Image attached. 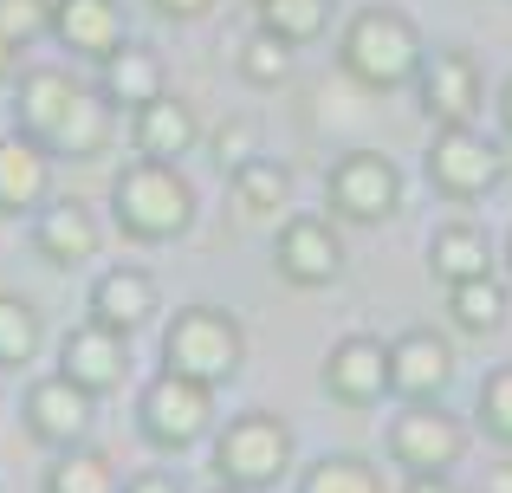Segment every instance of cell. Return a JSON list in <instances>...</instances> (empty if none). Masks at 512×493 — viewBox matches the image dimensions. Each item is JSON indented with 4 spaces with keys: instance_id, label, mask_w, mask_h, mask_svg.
I'll use <instances>...</instances> for the list:
<instances>
[{
    "instance_id": "obj_8",
    "label": "cell",
    "mask_w": 512,
    "mask_h": 493,
    "mask_svg": "<svg viewBox=\"0 0 512 493\" xmlns=\"http://www.w3.org/2000/svg\"><path fill=\"white\" fill-rule=\"evenodd\" d=\"M325 208L344 228H383L402 208V169L383 150H344L325 169Z\"/></svg>"
},
{
    "instance_id": "obj_32",
    "label": "cell",
    "mask_w": 512,
    "mask_h": 493,
    "mask_svg": "<svg viewBox=\"0 0 512 493\" xmlns=\"http://www.w3.org/2000/svg\"><path fill=\"white\" fill-rule=\"evenodd\" d=\"M46 33H52V0H0V39H13L26 52Z\"/></svg>"
},
{
    "instance_id": "obj_13",
    "label": "cell",
    "mask_w": 512,
    "mask_h": 493,
    "mask_svg": "<svg viewBox=\"0 0 512 493\" xmlns=\"http://www.w3.org/2000/svg\"><path fill=\"white\" fill-rule=\"evenodd\" d=\"M52 370H65L78 390H91L104 403V396H117L130 383V338L111 331V325H98V318H78L72 331H59V357H52Z\"/></svg>"
},
{
    "instance_id": "obj_17",
    "label": "cell",
    "mask_w": 512,
    "mask_h": 493,
    "mask_svg": "<svg viewBox=\"0 0 512 493\" xmlns=\"http://www.w3.org/2000/svg\"><path fill=\"white\" fill-rule=\"evenodd\" d=\"M156 312H163V286H156L150 266H98V279H91V292H85V318L137 338Z\"/></svg>"
},
{
    "instance_id": "obj_39",
    "label": "cell",
    "mask_w": 512,
    "mask_h": 493,
    "mask_svg": "<svg viewBox=\"0 0 512 493\" xmlns=\"http://www.w3.org/2000/svg\"><path fill=\"white\" fill-rule=\"evenodd\" d=\"M506 273H512V234H506Z\"/></svg>"
},
{
    "instance_id": "obj_23",
    "label": "cell",
    "mask_w": 512,
    "mask_h": 493,
    "mask_svg": "<svg viewBox=\"0 0 512 493\" xmlns=\"http://www.w3.org/2000/svg\"><path fill=\"white\" fill-rule=\"evenodd\" d=\"M428 273H435L441 286L493 273V241L480 234V221H441V228L428 234Z\"/></svg>"
},
{
    "instance_id": "obj_3",
    "label": "cell",
    "mask_w": 512,
    "mask_h": 493,
    "mask_svg": "<svg viewBox=\"0 0 512 493\" xmlns=\"http://www.w3.org/2000/svg\"><path fill=\"white\" fill-rule=\"evenodd\" d=\"M422 59H428L422 26L402 7H357L338 33V65L363 91H409Z\"/></svg>"
},
{
    "instance_id": "obj_14",
    "label": "cell",
    "mask_w": 512,
    "mask_h": 493,
    "mask_svg": "<svg viewBox=\"0 0 512 493\" xmlns=\"http://www.w3.org/2000/svg\"><path fill=\"white\" fill-rule=\"evenodd\" d=\"M454 344L428 325H409L389 338V390L396 403H441L454 390Z\"/></svg>"
},
{
    "instance_id": "obj_25",
    "label": "cell",
    "mask_w": 512,
    "mask_h": 493,
    "mask_svg": "<svg viewBox=\"0 0 512 493\" xmlns=\"http://www.w3.org/2000/svg\"><path fill=\"white\" fill-rule=\"evenodd\" d=\"M448 318H454V331H467V338H493V331L506 325V286L493 273L454 279L448 286Z\"/></svg>"
},
{
    "instance_id": "obj_28",
    "label": "cell",
    "mask_w": 512,
    "mask_h": 493,
    "mask_svg": "<svg viewBox=\"0 0 512 493\" xmlns=\"http://www.w3.org/2000/svg\"><path fill=\"white\" fill-rule=\"evenodd\" d=\"M292 493H383V474L363 455H318V461H305Z\"/></svg>"
},
{
    "instance_id": "obj_11",
    "label": "cell",
    "mask_w": 512,
    "mask_h": 493,
    "mask_svg": "<svg viewBox=\"0 0 512 493\" xmlns=\"http://www.w3.org/2000/svg\"><path fill=\"white\" fill-rule=\"evenodd\" d=\"M383 442L402 474H454L467 455V422L441 403H402Z\"/></svg>"
},
{
    "instance_id": "obj_24",
    "label": "cell",
    "mask_w": 512,
    "mask_h": 493,
    "mask_svg": "<svg viewBox=\"0 0 512 493\" xmlns=\"http://www.w3.org/2000/svg\"><path fill=\"white\" fill-rule=\"evenodd\" d=\"M117 487H124V481H117L111 455L91 448V442L59 448V455L46 461V474H39V493H117Z\"/></svg>"
},
{
    "instance_id": "obj_34",
    "label": "cell",
    "mask_w": 512,
    "mask_h": 493,
    "mask_svg": "<svg viewBox=\"0 0 512 493\" xmlns=\"http://www.w3.org/2000/svg\"><path fill=\"white\" fill-rule=\"evenodd\" d=\"M117 493H188V487H182V474H169V468H143V474H130Z\"/></svg>"
},
{
    "instance_id": "obj_18",
    "label": "cell",
    "mask_w": 512,
    "mask_h": 493,
    "mask_svg": "<svg viewBox=\"0 0 512 493\" xmlns=\"http://www.w3.org/2000/svg\"><path fill=\"white\" fill-rule=\"evenodd\" d=\"M52 169H59V156L46 143L0 130V221H33L52 202Z\"/></svg>"
},
{
    "instance_id": "obj_40",
    "label": "cell",
    "mask_w": 512,
    "mask_h": 493,
    "mask_svg": "<svg viewBox=\"0 0 512 493\" xmlns=\"http://www.w3.org/2000/svg\"><path fill=\"white\" fill-rule=\"evenodd\" d=\"M221 493H240V487H221Z\"/></svg>"
},
{
    "instance_id": "obj_38",
    "label": "cell",
    "mask_w": 512,
    "mask_h": 493,
    "mask_svg": "<svg viewBox=\"0 0 512 493\" xmlns=\"http://www.w3.org/2000/svg\"><path fill=\"white\" fill-rule=\"evenodd\" d=\"M487 493H512V461H506V468H493V481H487Z\"/></svg>"
},
{
    "instance_id": "obj_6",
    "label": "cell",
    "mask_w": 512,
    "mask_h": 493,
    "mask_svg": "<svg viewBox=\"0 0 512 493\" xmlns=\"http://www.w3.org/2000/svg\"><path fill=\"white\" fill-rule=\"evenodd\" d=\"M137 435L156 455H188L214 435V383H195L182 370H156L137 390Z\"/></svg>"
},
{
    "instance_id": "obj_4",
    "label": "cell",
    "mask_w": 512,
    "mask_h": 493,
    "mask_svg": "<svg viewBox=\"0 0 512 493\" xmlns=\"http://www.w3.org/2000/svg\"><path fill=\"white\" fill-rule=\"evenodd\" d=\"M299 461V442H292V422L273 416V409H240L214 429V448H208V468L221 487H240V493H266L279 487Z\"/></svg>"
},
{
    "instance_id": "obj_29",
    "label": "cell",
    "mask_w": 512,
    "mask_h": 493,
    "mask_svg": "<svg viewBox=\"0 0 512 493\" xmlns=\"http://www.w3.org/2000/svg\"><path fill=\"white\" fill-rule=\"evenodd\" d=\"M260 26L286 46H312L331 33V0H260Z\"/></svg>"
},
{
    "instance_id": "obj_16",
    "label": "cell",
    "mask_w": 512,
    "mask_h": 493,
    "mask_svg": "<svg viewBox=\"0 0 512 493\" xmlns=\"http://www.w3.org/2000/svg\"><path fill=\"white\" fill-rule=\"evenodd\" d=\"M98 208L78 202V195H52L33 215V253L52 266V273H78V266L98 260Z\"/></svg>"
},
{
    "instance_id": "obj_22",
    "label": "cell",
    "mask_w": 512,
    "mask_h": 493,
    "mask_svg": "<svg viewBox=\"0 0 512 493\" xmlns=\"http://www.w3.org/2000/svg\"><path fill=\"white\" fill-rule=\"evenodd\" d=\"M91 85H98V98L111 104L117 117L143 111L156 91H169V85H163V59H156L150 46H137V39H124L111 59H98V78H91Z\"/></svg>"
},
{
    "instance_id": "obj_33",
    "label": "cell",
    "mask_w": 512,
    "mask_h": 493,
    "mask_svg": "<svg viewBox=\"0 0 512 493\" xmlns=\"http://www.w3.org/2000/svg\"><path fill=\"white\" fill-rule=\"evenodd\" d=\"M214 7H221V0H150V13H163L169 26H195V20H208Z\"/></svg>"
},
{
    "instance_id": "obj_35",
    "label": "cell",
    "mask_w": 512,
    "mask_h": 493,
    "mask_svg": "<svg viewBox=\"0 0 512 493\" xmlns=\"http://www.w3.org/2000/svg\"><path fill=\"white\" fill-rule=\"evenodd\" d=\"M402 493H461V487H454V474H409Z\"/></svg>"
},
{
    "instance_id": "obj_31",
    "label": "cell",
    "mask_w": 512,
    "mask_h": 493,
    "mask_svg": "<svg viewBox=\"0 0 512 493\" xmlns=\"http://www.w3.org/2000/svg\"><path fill=\"white\" fill-rule=\"evenodd\" d=\"M208 156L234 176L247 156H260V130H253V117H221V124L208 130Z\"/></svg>"
},
{
    "instance_id": "obj_5",
    "label": "cell",
    "mask_w": 512,
    "mask_h": 493,
    "mask_svg": "<svg viewBox=\"0 0 512 493\" xmlns=\"http://www.w3.org/2000/svg\"><path fill=\"white\" fill-rule=\"evenodd\" d=\"M156 357H163V370H182L195 383L227 390L240 377V364H247V331H240V318L227 305H182L163 325Z\"/></svg>"
},
{
    "instance_id": "obj_37",
    "label": "cell",
    "mask_w": 512,
    "mask_h": 493,
    "mask_svg": "<svg viewBox=\"0 0 512 493\" xmlns=\"http://www.w3.org/2000/svg\"><path fill=\"white\" fill-rule=\"evenodd\" d=\"M13 78H20V46L0 39V85H13Z\"/></svg>"
},
{
    "instance_id": "obj_9",
    "label": "cell",
    "mask_w": 512,
    "mask_h": 493,
    "mask_svg": "<svg viewBox=\"0 0 512 493\" xmlns=\"http://www.w3.org/2000/svg\"><path fill=\"white\" fill-rule=\"evenodd\" d=\"M350 266V247H344V221L331 215H286L273 228V273L299 292H325L338 286Z\"/></svg>"
},
{
    "instance_id": "obj_26",
    "label": "cell",
    "mask_w": 512,
    "mask_h": 493,
    "mask_svg": "<svg viewBox=\"0 0 512 493\" xmlns=\"http://www.w3.org/2000/svg\"><path fill=\"white\" fill-rule=\"evenodd\" d=\"M46 351V318L26 292H0V370H26Z\"/></svg>"
},
{
    "instance_id": "obj_7",
    "label": "cell",
    "mask_w": 512,
    "mask_h": 493,
    "mask_svg": "<svg viewBox=\"0 0 512 493\" xmlns=\"http://www.w3.org/2000/svg\"><path fill=\"white\" fill-rule=\"evenodd\" d=\"M428 182L448 202H487L506 182V143H493L480 124H435V137H428Z\"/></svg>"
},
{
    "instance_id": "obj_36",
    "label": "cell",
    "mask_w": 512,
    "mask_h": 493,
    "mask_svg": "<svg viewBox=\"0 0 512 493\" xmlns=\"http://www.w3.org/2000/svg\"><path fill=\"white\" fill-rule=\"evenodd\" d=\"M493 117H500V137L512 143V72H506V85L493 91Z\"/></svg>"
},
{
    "instance_id": "obj_19",
    "label": "cell",
    "mask_w": 512,
    "mask_h": 493,
    "mask_svg": "<svg viewBox=\"0 0 512 493\" xmlns=\"http://www.w3.org/2000/svg\"><path fill=\"white\" fill-rule=\"evenodd\" d=\"M52 39L72 59L98 65L130 39V13H124V0H52Z\"/></svg>"
},
{
    "instance_id": "obj_2",
    "label": "cell",
    "mask_w": 512,
    "mask_h": 493,
    "mask_svg": "<svg viewBox=\"0 0 512 493\" xmlns=\"http://www.w3.org/2000/svg\"><path fill=\"white\" fill-rule=\"evenodd\" d=\"M111 228L130 247H169L195 228V182L182 176V163H156V156H130L111 176Z\"/></svg>"
},
{
    "instance_id": "obj_12",
    "label": "cell",
    "mask_w": 512,
    "mask_h": 493,
    "mask_svg": "<svg viewBox=\"0 0 512 493\" xmlns=\"http://www.w3.org/2000/svg\"><path fill=\"white\" fill-rule=\"evenodd\" d=\"M409 91L435 124H474L480 104H487V72H480V59L461 52V46H428V59H422V72H415Z\"/></svg>"
},
{
    "instance_id": "obj_1",
    "label": "cell",
    "mask_w": 512,
    "mask_h": 493,
    "mask_svg": "<svg viewBox=\"0 0 512 493\" xmlns=\"http://www.w3.org/2000/svg\"><path fill=\"white\" fill-rule=\"evenodd\" d=\"M13 130L33 143H46L59 163H85V156L104 150V137H111V104L98 98V85H85L78 72H65V65H26L20 78H13Z\"/></svg>"
},
{
    "instance_id": "obj_30",
    "label": "cell",
    "mask_w": 512,
    "mask_h": 493,
    "mask_svg": "<svg viewBox=\"0 0 512 493\" xmlns=\"http://www.w3.org/2000/svg\"><path fill=\"white\" fill-rule=\"evenodd\" d=\"M474 416H480V429H487L500 448H512V364L487 370V383H480V403H474Z\"/></svg>"
},
{
    "instance_id": "obj_27",
    "label": "cell",
    "mask_w": 512,
    "mask_h": 493,
    "mask_svg": "<svg viewBox=\"0 0 512 493\" xmlns=\"http://www.w3.org/2000/svg\"><path fill=\"white\" fill-rule=\"evenodd\" d=\"M292 65H299V46H286L279 33H253V39H240V52H234V72H240V85H253V91H279L292 78Z\"/></svg>"
},
{
    "instance_id": "obj_10",
    "label": "cell",
    "mask_w": 512,
    "mask_h": 493,
    "mask_svg": "<svg viewBox=\"0 0 512 493\" xmlns=\"http://www.w3.org/2000/svg\"><path fill=\"white\" fill-rule=\"evenodd\" d=\"M20 429H26V442L46 448V455L78 448V442H91V429H98V396L78 390L65 370H46V377H33L20 390Z\"/></svg>"
},
{
    "instance_id": "obj_15",
    "label": "cell",
    "mask_w": 512,
    "mask_h": 493,
    "mask_svg": "<svg viewBox=\"0 0 512 493\" xmlns=\"http://www.w3.org/2000/svg\"><path fill=\"white\" fill-rule=\"evenodd\" d=\"M325 396L344 409H376L389 390V338H370V331H344L325 351Z\"/></svg>"
},
{
    "instance_id": "obj_20",
    "label": "cell",
    "mask_w": 512,
    "mask_h": 493,
    "mask_svg": "<svg viewBox=\"0 0 512 493\" xmlns=\"http://www.w3.org/2000/svg\"><path fill=\"white\" fill-rule=\"evenodd\" d=\"M227 202H234L240 228H279L292 215V169L279 156H247L227 176Z\"/></svg>"
},
{
    "instance_id": "obj_21",
    "label": "cell",
    "mask_w": 512,
    "mask_h": 493,
    "mask_svg": "<svg viewBox=\"0 0 512 493\" xmlns=\"http://www.w3.org/2000/svg\"><path fill=\"white\" fill-rule=\"evenodd\" d=\"M195 143H201V117H195V104L175 98V91H156L143 111H130V150H137V156L182 163Z\"/></svg>"
}]
</instances>
